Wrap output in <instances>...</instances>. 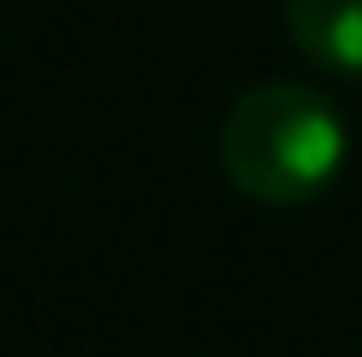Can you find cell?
Instances as JSON below:
<instances>
[{
    "label": "cell",
    "mask_w": 362,
    "mask_h": 357,
    "mask_svg": "<svg viewBox=\"0 0 362 357\" xmlns=\"http://www.w3.org/2000/svg\"><path fill=\"white\" fill-rule=\"evenodd\" d=\"M284 27L315 69L362 79V0H284Z\"/></svg>",
    "instance_id": "cell-2"
},
{
    "label": "cell",
    "mask_w": 362,
    "mask_h": 357,
    "mask_svg": "<svg viewBox=\"0 0 362 357\" xmlns=\"http://www.w3.org/2000/svg\"><path fill=\"white\" fill-rule=\"evenodd\" d=\"M346 127L315 84L268 79L242 90L221 121V168L257 205H305L341 174Z\"/></svg>",
    "instance_id": "cell-1"
}]
</instances>
